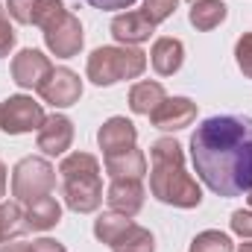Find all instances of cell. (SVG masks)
I'll return each mask as SVG.
<instances>
[{
    "label": "cell",
    "mask_w": 252,
    "mask_h": 252,
    "mask_svg": "<svg viewBox=\"0 0 252 252\" xmlns=\"http://www.w3.org/2000/svg\"><path fill=\"white\" fill-rule=\"evenodd\" d=\"M190 161L202 185L217 196L252 190V118L214 115L193 129Z\"/></svg>",
    "instance_id": "1"
},
{
    "label": "cell",
    "mask_w": 252,
    "mask_h": 252,
    "mask_svg": "<svg viewBox=\"0 0 252 252\" xmlns=\"http://www.w3.org/2000/svg\"><path fill=\"white\" fill-rule=\"evenodd\" d=\"M38 94L44 97V103H50L56 109H67V106L79 103V97H82V79L70 67H53L50 76L44 79V85L38 88Z\"/></svg>",
    "instance_id": "8"
},
{
    "label": "cell",
    "mask_w": 252,
    "mask_h": 252,
    "mask_svg": "<svg viewBox=\"0 0 252 252\" xmlns=\"http://www.w3.org/2000/svg\"><path fill=\"white\" fill-rule=\"evenodd\" d=\"M50 70H53V64H50V59H47L41 50L27 47V50H21V53L12 59V82H15L18 88L38 91V88L44 85V79L50 76Z\"/></svg>",
    "instance_id": "9"
},
{
    "label": "cell",
    "mask_w": 252,
    "mask_h": 252,
    "mask_svg": "<svg viewBox=\"0 0 252 252\" xmlns=\"http://www.w3.org/2000/svg\"><path fill=\"white\" fill-rule=\"evenodd\" d=\"M6 9L18 24H32L41 30H47L67 12L62 0H6Z\"/></svg>",
    "instance_id": "10"
},
{
    "label": "cell",
    "mask_w": 252,
    "mask_h": 252,
    "mask_svg": "<svg viewBox=\"0 0 252 252\" xmlns=\"http://www.w3.org/2000/svg\"><path fill=\"white\" fill-rule=\"evenodd\" d=\"M190 3H193V0H190Z\"/></svg>",
    "instance_id": "35"
},
{
    "label": "cell",
    "mask_w": 252,
    "mask_h": 252,
    "mask_svg": "<svg viewBox=\"0 0 252 252\" xmlns=\"http://www.w3.org/2000/svg\"><path fill=\"white\" fill-rule=\"evenodd\" d=\"M164 85L161 82H150V79H144V82H135L132 88H129V109L135 112V115H153L161 103H164Z\"/></svg>",
    "instance_id": "19"
},
{
    "label": "cell",
    "mask_w": 252,
    "mask_h": 252,
    "mask_svg": "<svg viewBox=\"0 0 252 252\" xmlns=\"http://www.w3.org/2000/svg\"><path fill=\"white\" fill-rule=\"evenodd\" d=\"M56 188V170L47 158L27 156L12 170V196L18 202H32L41 196H50Z\"/></svg>",
    "instance_id": "5"
},
{
    "label": "cell",
    "mask_w": 252,
    "mask_h": 252,
    "mask_svg": "<svg viewBox=\"0 0 252 252\" xmlns=\"http://www.w3.org/2000/svg\"><path fill=\"white\" fill-rule=\"evenodd\" d=\"M176 6H179V0H144V18L153 24V27H158L161 21H167L173 12H176Z\"/></svg>",
    "instance_id": "25"
},
{
    "label": "cell",
    "mask_w": 252,
    "mask_h": 252,
    "mask_svg": "<svg viewBox=\"0 0 252 252\" xmlns=\"http://www.w3.org/2000/svg\"><path fill=\"white\" fill-rule=\"evenodd\" d=\"M6 193V164L0 161V196Z\"/></svg>",
    "instance_id": "32"
},
{
    "label": "cell",
    "mask_w": 252,
    "mask_h": 252,
    "mask_svg": "<svg viewBox=\"0 0 252 252\" xmlns=\"http://www.w3.org/2000/svg\"><path fill=\"white\" fill-rule=\"evenodd\" d=\"M112 252H156V238L150 229L129 223L124 232L112 241Z\"/></svg>",
    "instance_id": "21"
},
{
    "label": "cell",
    "mask_w": 252,
    "mask_h": 252,
    "mask_svg": "<svg viewBox=\"0 0 252 252\" xmlns=\"http://www.w3.org/2000/svg\"><path fill=\"white\" fill-rule=\"evenodd\" d=\"M106 173L112 179H141L147 173V156L138 147L124 150V153H112V156H106Z\"/></svg>",
    "instance_id": "17"
},
{
    "label": "cell",
    "mask_w": 252,
    "mask_h": 252,
    "mask_svg": "<svg viewBox=\"0 0 252 252\" xmlns=\"http://www.w3.org/2000/svg\"><path fill=\"white\" fill-rule=\"evenodd\" d=\"M106 202L112 211L124 214V217H135L144 208V185L141 179H112V185L106 190Z\"/></svg>",
    "instance_id": "13"
},
{
    "label": "cell",
    "mask_w": 252,
    "mask_h": 252,
    "mask_svg": "<svg viewBox=\"0 0 252 252\" xmlns=\"http://www.w3.org/2000/svg\"><path fill=\"white\" fill-rule=\"evenodd\" d=\"M135 141H138V129H135L132 121H126V118H109L106 124L100 126V132H97V144H100V150L106 156L132 150Z\"/></svg>",
    "instance_id": "14"
},
{
    "label": "cell",
    "mask_w": 252,
    "mask_h": 252,
    "mask_svg": "<svg viewBox=\"0 0 252 252\" xmlns=\"http://www.w3.org/2000/svg\"><path fill=\"white\" fill-rule=\"evenodd\" d=\"M185 62V44L179 38H158L150 50V64L158 76H173Z\"/></svg>",
    "instance_id": "16"
},
{
    "label": "cell",
    "mask_w": 252,
    "mask_h": 252,
    "mask_svg": "<svg viewBox=\"0 0 252 252\" xmlns=\"http://www.w3.org/2000/svg\"><path fill=\"white\" fill-rule=\"evenodd\" d=\"M150 121L156 129L164 132H179L196 121V103L188 97H164V103L150 115Z\"/></svg>",
    "instance_id": "11"
},
{
    "label": "cell",
    "mask_w": 252,
    "mask_h": 252,
    "mask_svg": "<svg viewBox=\"0 0 252 252\" xmlns=\"http://www.w3.org/2000/svg\"><path fill=\"white\" fill-rule=\"evenodd\" d=\"M24 217H27V229H32V232H47V229H53V226L62 220V205H59L53 196H41V199L27 202Z\"/></svg>",
    "instance_id": "18"
},
{
    "label": "cell",
    "mask_w": 252,
    "mask_h": 252,
    "mask_svg": "<svg viewBox=\"0 0 252 252\" xmlns=\"http://www.w3.org/2000/svg\"><path fill=\"white\" fill-rule=\"evenodd\" d=\"M27 232V217L21 202H0V244Z\"/></svg>",
    "instance_id": "22"
},
{
    "label": "cell",
    "mask_w": 252,
    "mask_h": 252,
    "mask_svg": "<svg viewBox=\"0 0 252 252\" xmlns=\"http://www.w3.org/2000/svg\"><path fill=\"white\" fill-rule=\"evenodd\" d=\"M129 223H132V220L124 217V214H118V211H103V214L94 220V238H97L100 244H109V247H112V241L124 232Z\"/></svg>",
    "instance_id": "23"
},
{
    "label": "cell",
    "mask_w": 252,
    "mask_h": 252,
    "mask_svg": "<svg viewBox=\"0 0 252 252\" xmlns=\"http://www.w3.org/2000/svg\"><path fill=\"white\" fill-rule=\"evenodd\" d=\"M235 62L241 67V73L252 79V32H244L235 44Z\"/></svg>",
    "instance_id": "26"
},
{
    "label": "cell",
    "mask_w": 252,
    "mask_h": 252,
    "mask_svg": "<svg viewBox=\"0 0 252 252\" xmlns=\"http://www.w3.org/2000/svg\"><path fill=\"white\" fill-rule=\"evenodd\" d=\"M190 252H235V244L226 232L208 229V232H199L190 241Z\"/></svg>",
    "instance_id": "24"
},
{
    "label": "cell",
    "mask_w": 252,
    "mask_h": 252,
    "mask_svg": "<svg viewBox=\"0 0 252 252\" xmlns=\"http://www.w3.org/2000/svg\"><path fill=\"white\" fill-rule=\"evenodd\" d=\"M153 170H150V190L158 202L173 208H196L202 202V188L185 170L182 144L173 138H158L150 147Z\"/></svg>",
    "instance_id": "2"
},
{
    "label": "cell",
    "mask_w": 252,
    "mask_h": 252,
    "mask_svg": "<svg viewBox=\"0 0 252 252\" xmlns=\"http://www.w3.org/2000/svg\"><path fill=\"white\" fill-rule=\"evenodd\" d=\"M238 252H252V241H250V244H241V250H238Z\"/></svg>",
    "instance_id": "33"
},
{
    "label": "cell",
    "mask_w": 252,
    "mask_h": 252,
    "mask_svg": "<svg viewBox=\"0 0 252 252\" xmlns=\"http://www.w3.org/2000/svg\"><path fill=\"white\" fill-rule=\"evenodd\" d=\"M32 252H67L64 244L53 241V238H41V241H32Z\"/></svg>",
    "instance_id": "30"
},
{
    "label": "cell",
    "mask_w": 252,
    "mask_h": 252,
    "mask_svg": "<svg viewBox=\"0 0 252 252\" xmlns=\"http://www.w3.org/2000/svg\"><path fill=\"white\" fill-rule=\"evenodd\" d=\"M88 79L100 88L121 79H138L147 70V53L138 47H97L88 56Z\"/></svg>",
    "instance_id": "4"
},
{
    "label": "cell",
    "mask_w": 252,
    "mask_h": 252,
    "mask_svg": "<svg viewBox=\"0 0 252 252\" xmlns=\"http://www.w3.org/2000/svg\"><path fill=\"white\" fill-rule=\"evenodd\" d=\"M44 124V109L27 94H15L0 103V129L6 135H24L32 129H41Z\"/></svg>",
    "instance_id": "6"
},
{
    "label": "cell",
    "mask_w": 252,
    "mask_h": 252,
    "mask_svg": "<svg viewBox=\"0 0 252 252\" xmlns=\"http://www.w3.org/2000/svg\"><path fill=\"white\" fill-rule=\"evenodd\" d=\"M232 232L252 241V211H244V208H241V211L232 214Z\"/></svg>",
    "instance_id": "28"
},
{
    "label": "cell",
    "mask_w": 252,
    "mask_h": 252,
    "mask_svg": "<svg viewBox=\"0 0 252 252\" xmlns=\"http://www.w3.org/2000/svg\"><path fill=\"white\" fill-rule=\"evenodd\" d=\"M229 15V6L223 0H193L190 3V12H188V21L196 27V30H214L226 21Z\"/></svg>",
    "instance_id": "20"
},
{
    "label": "cell",
    "mask_w": 252,
    "mask_h": 252,
    "mask_svg": "<svg viewBox=\"0 0 252 252\" xmlns=\"http://www.w3.org/2000/svg\"><path fill=\"white\" fill-rule=\"evenodd\" d=\"M0 252H32V244H3Z\"/></svg>",
    "instance_id": "31"
},
{
    "label": "cell",
    "mask_w": 252,
    "mask_h": 252,
    "mask_svg": "<svg viewBox=\"0 0 252 252\" xmlns=\"http://www.w3.org/2000/svg\"><path fill=\"white\" fill-rule=\"evenodd\" d=\"M247 199H250V205H252V190H250V193H247Z\"/></svg>",
    "instance_id": "34"
},
{
    "label": "cell",
    "mask_w": 252,
    "mask_h": 252,
    "mask_svg": "<svg viewBox=\"0 0 252 252\" xmlns=\"http://www.w3.org/2000/svg\"><path fill=\"white\" fill-rule=\"evenodd\" d=\"M153 30H156V27L144 18V12H121V15H115V21H112V35H115V41H121L124 47L150 41Z\"/></svg>",
    "instance_id": "15"
},
{
    "label": "cell",
    "mask_w": 252,
    "mask_h": 252,
    "mask_svg": "<svg viewBox=\"0 0 252 252\" xmlns=\"http://www.w3.org/2000/svg\"><path fill=\"white\" fill-rule=\"evenodd\" d=\"M15 47V30L9 27V18H6V6H0V59L9 56V50Z\"/></svg>",
    "instance_id": "27"
},
{
    "label": "cell",
    "mask_w": 252,
    "mask_h": 252,
    "mask_svg": "<svg viewBox=\"0 0 252 252\" xmlns=\"http://www.w3.org/2000/svg\"><path fill=\"white\" fill-rule=\"evenodd\" d=\"M44 44H47V50H50L53 56H59V59L76 56V53L82 50V44H85V32H82L79 18L70 15V12H64L59 21H53V24L44 30Z\"/></svg>",
    "instance_id": "7"
},
{
    "label": "cell",
    "mask_w": 252,
    "mask_h": 252,
    "mask_svg": "<svg viewBox=\"0 0 252 252\" xmlns=\"http://www.w3.org/2000/svg\"><path fill=\"white\" fill-rule=\"evenodd\" d=\"M73 144V124L64 115H50L38 129V150L44 156H64Z\"/></svg>",
    "instance_id": "12"
},
{
    "label": "cell",
    "mask_w": 252,
    "mask_h": 252,
    "mask_svg": "<svg viewBox=\"0 0 252 252\" xmlns=\"http://www.w3.org/2000/svg\"><path fill=\"white\" fill-rule=\"evenodd\" d=\"M62 173L64 205L76 214H91L103 202V182H100V161L91 153H70L59 164Z\"/></svg>",
    "instance_id": "3"
},
{
    "label": "cell",
    "mask_w": 252,
    "mask_h": 252,
    "mask_svg": "<svg viewBox=\"0 0 252 252\" xmlns=\"http://www.w3.org/2000/svg\"><path fill=\"white\" fill-rule=\"evenodd\" d=\"M85 3L94 9H103V12H115V9H129L135 0H85Z\"/></svg>",
    "instance_id": "29"
}]
</instances>
